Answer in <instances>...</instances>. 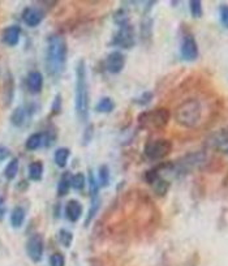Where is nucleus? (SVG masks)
I'll return each mask as SVG.
<instances>
[{
  "label": "nucleus",
  "instance_id": "f257e3e1",
  "mask_svg": "<svg viewBox=\"0 0 228 266\" xmlns=\"http://www.w3.org/2000/svg\"><path fill=\"white\" fill-rule=\"evenodd\" d=\"M68 45L63 35L52 34L47 41L46 49V70L54 79H58L64 73L67 67Z\"/></svg>",
  "mask_w": 228,
  "mask_h": 266
},
{
  "label": "nucleus",
  "instance_id": "f03ea898",
  "mask_svg": "<svg viewBox=\"0 0 228 266\" xmlns=\"http://www.w3.org/2000/svg\"><path fill=\"white\" fill-rule=\"evenodd\" d=\"M74 108L79 120L86 123L89 119L90 108V92H89L88 70L84 59L77 63L76 67V88H74Z\"/></svg>",
  "mask_w": 228,
  "mask_h": 266
},
{
  "label": "nucleus",
  "instance_id": "7ed1b4c3",
  "mask_svg": "<svg viewBox=\"0 0 228 266\" xmlns=\"http://www.w3.org/2000/svg\"><path fill=\"white\" fill-rule=\"evenodd\" d=\"M202 103L197 98H188L177 106L173 118L180 127L196 128L202 119Z\"/></svg>",
  "mask_w": 228,
  "mask_h": 266
},
{
  "label": "nucleus",
  "instance_id": "20e7f679",
  "mask_svg": "<svg viewBox=\"0 0 228 266\" xmlns=\"http://www.w3.org/2000/svg\"><path fill=\"white\" fill-rule=\"evenodd\" d=\"M171 120V112L166 107H157L153 110H146L137 117L138 127L147 131L162 129L167 126Z\"/></svg>",
  "mask_w": 228,
  "mask_h": 266
},
{
  "label": "nucleus",
  "instance_id": "39448f33",
  "mask_svg": "<svg viewBox=\"0 0 228 266\" xmlns=\"http://www.w3.org/2000/svg\"><path fill=\"white\" fill-rule=\"evenodd\" d=\"M172 142L168 138H154L149 140L143 147V154L150 161H162L172 151Z\"/></svg>",
  "mask_w": 228,
  "mask_h": 266
},
{
  "label": "nucleus",
  "instance_id": "423d86ee",
  "mask_svg": "<svg viewBox=\"0 0 228 266\" xmlns=\"http://www.w3.org/2000/svg\"><path fill=\"white\" fill-rule=\"evenodd\" d=\"M136 45V31L131 22L119 25L118 31L111 41V46L122 47V49H132Z\"/></svg>",
  "mask_w": 228,
  "mask_h": 266
},
{
  "label": "nucleus",
  "instance_id": "0eeeda50",
  "mask_svg": "<svg viewBox=\"0 0 228 266\" xmlns=\"http://www.w3.org/2000/svg\"><path fill=\"white\" fill-rule=\"evenodd\" d=\"M43 252H45V240L41 234H34L26 242V253L27 257L33 261L34 263H38L42 261Z\"/></svg>",
  "mask_w": 228,
  "mask_h": 266
},
{
  "label": "nucleus",
  "instance_id": "6e6552de",
  "mask_svg": "<svg viewBox=\"0 0 228 266\" xmlns=\"http://www.w3.org/2000/svg\"><path fill=\"white\" fill-rule=\"evenodd\" d=\"M180 54L185 61L197 60L198 56H200V49H198V43L195 35H192V34L184 35L181 41V46H180Z\"/></svg>",
  "mask_w": 228,
  "mask_h": 266
},
{
  "label": "nucleus",
  "instance_id": "1a4fd4ad",
  "mask_svg": "<svg viewBox=\"0 0 228 266\" xmlns=\"http://www.w3.org/2000/svg\"><path fill=\"white\" fill-rule=\"evenodd\" d=\"M125 67V55L122 51H113L107 55L104 60V68L108 73L119 74Z\"/></svg>",
  "mask_w": 228,
  "mask_h": 266
},
{
  "label": "nucleus",
  "instance_id": "9d476101",
  "mask_svg": "<svg viewBox=\"0 0 228 266\" xmlns=\"http://www.w3.org/2000/svg\"><path fill=\"white\" fill-rule=\"evenodd\" d=\"M43 20H45V12L36 7H26L22 11V21L29 28H36L38 25L42 24Z\"/></svg>",
  "mask_w": 228,
  "mask_h": 266
},
{
  "label": "nucleus",
  "instance_id": "9b49d317",
  "mask_svg": "<svg viewBox=\"0 0 228 266\" xmlns=\"http://www.w3.org/2000/svg\"><path fill=\"white\" fill-rule=\"evenodd\" d=\"M31 115H33V110L31 108L18 106L11 113V123H12V126L16 127V128H22V127L26 126Z\"/></svg>",
  "mask_w": 228,
  "mask_h": 266
},
{
  "label": "nucleus",
  "instance_id": "f8f14e48",
  "mask_svg": "<svg viewBox=\"0 0 228 266\" xmlns=\"http://www.w3.org/2000/svg\"><path fill=\"white\" fill-rule=\"evenodd\" d=\"M20 38H21V28L18 25L7 26L2 31V42L9 47L17 46Z\"/></svg>",
  "mask_w": 228,
  "mask_h": 266
},
{
  "label": "nucleus",
  "instance_id": "ddd939ff",
  "mask_svg": "<svg viewBox=\"0 0 228 266\" xmlns=\"http://www.w3.org/2000/svg\"><path fill=\"white\" fill-rule=\"evenodd\" d=\"M43 84H45V79L40 70H31L27 73L26 86L31 94H40L42 92Z\"/></svg>",
  "mask_w": 228,
  "mask_h": 266
},
{
  "label": "nucleus",
  "instance_id": "4468645a",
  "mask_svg": "<svg viewBox=\"0 0 228 266\" xmlns=\"http://www.w3.org/2000/svg\"><path fill=\"white\" fill-rule=\"evenodd\" d=\"M64 213H65V217H67V219L69 220V222L76 223V222L80 220V218L82 217V205L77 200H69V201L65 204Z\"/></svg>",
  "mask_w": 228,
  "mask_h": 266
},
{
  "label": "nucleus",
  "instance_id": "2eb2a0df",
  "mask_svg": "<svg viewBox=\"0 0 228 266\" xmlns=\"http://www.w3.org/2000/svg\"><path fill=\"white\" fill-rule=\"evenodd\" d=\"M25 218H26V211L22 206H15L11 213V226L13 229H21L22 224L25 222Z\"/></svg>",
  "mask_w": 228,
  "mask_h": 266
},
{
  "label": "nucleus",
  "instance_id": "dca6fc26",
  "mask_svg": "<svg viewBox=\"0 0 228 266\" xmlns=\"http://www.w3.org/2000/svg\"><path fill=\"white\" fill-rule=\"evenodd\" d=\"M90 201H91L90 208H89L88 214H86V218H85V227L90 226L91 222L94 220V218L97 217V214L99 213L100 205H102V200H100V196L91 197Z\"/></svg>",
  "mask_w": 228,
  "mask_h": 266
},
{
  "label": "nucleus",
  "instance_id": "f3484780",
  "mask_svg": "<svg viewBox=\"0 0 228 266\" xmlns=\"http://www.w3.org/2000/svg\"><path fill=\"white\" fill-rule=\"evenodd\" d=\"M70 179H72V174L69 171H64L61 174L60 179H59L58 183V196L59 197H64L67 196L69 193V189L72 188L70 185Z\"/></svg>",
  "mask_w": 228,
  "mask_h": 266
},
{
  "label": "nucleus",
  "instance_id": "a211bd4d",
  "mask_svg": "<svg viewBox=\"0 0 228 266\" xmlns=\"http://www.w3.org/2000/svg\"><path fill=\"white\" fill-rule=\"evenodd\" d=\"M69 157H70V150L68 149V147H65V146L59 147V149L56 150L54 154L55 165L58 166L59 168H64L65 166H67Z\"/></svg>",
  "mask_w": 228,
  "mask_h": 266
},
{
  "label": "nucleus",
  "instance_id": "6ab92c4d",
  "mask_svg": "<svg viewBox=\"0 0 228 266\" xmlns=\"http://www.w3.org/2000/svg\"><path fill=\"white\" fill-rule=\"evenodd\" d=\"M43 133L42 132H35L33 135H30L27 137L26 142H25V147L30 151H34V150L40 149L41 146H43Z\"/></svg>",
  "mask_w": 228,
  "mask_h": 266
},
{
  "label": "nucleus",
  "instance_id": "aec40b11",
  "mask_svg": "<svg viewBox=\"0 0 228 266\" xmlns=\"http://www.w3.org/2000/svg\"><path fill=\"white\" fill-rule=\"evenodd\" d=\"M115 106L116 104L112 98L103 97V98H100L99 101L97 102V104H95V111L100 113H111L115 110Z\"/></svg>",
  "mask_w": 228,
  "mask_h": 266
},
{
  "label": "nucleus",
  "instance_id": "412c9836",
  "mask_svg": "<svg viewBox=\"0 0 228 266\" xmlns=\"http://www.w3.org/2000/svg\"><path fill=\"white\" fill-rule=\"evenodd\" d=\"M13 95H15V81H13L11 73H8L6 79V83H4V103L7 106L12 103L13 101Z\"/></svg>",
  "mask_w": 228,
  "mask_h": 266
},
{
  "label": "nucleus",
  "instance_id": "4be33fe9",
  "mask_svg": "<svg viewBox=\"0 0 228 266\" xmlns=\"http://www.w3.org/2000/svg\"><path fill=\"white\" fill-rule=\"evenodd\" d=\"M43 172H45V167L41 161H35L29 165V177L33 181H41L43 177Z\"/></svg>",
  "mask_w": 228,
  "mask_h": 266
},
{
  "label": "nucleus",
  "instance_id": "5701e85b",
  "mask_svg": "<svg viewBox=\"0 0 228 266\" xmlns=\"http://www.w3.org/2000/svg\"><path fill=\"white\" fill-rule=\"evenodd\" d=\"M151 187H153V191H154V193L157 195V196L163 197V196H166V195H167L168 189H170V187H171V183L168 180H166L163 176H161L158 180L153 184Z\"/></svg>",
  "mask_w": 228,
  "mask_h": 266
},
{
  "label": "nucleus",
  "instance_id": "b1692460",
  "mask_svg": "<svg viewBox=\"0 0 228 266\" xmlns=\"http://www.w3.org/2000/svg\"><path fill=\"white\" fill-rule=\"evenodd\" d=\"M109 180H111V172H109V168L107 165L99 166V170H98V184H99V188H106L109 185Z\"/></svg>",
  "mask_w": 228,
  "mask_h": 266
},
{
  "label": "nucleus",
  "instance_id": "393cba45",
  "mask_svg": "<svg viewBox=\"0 0 228 266\" xmlns=\"http://www.w3.org/2000/svg\"><path fill=\"white\" fill-rule=\"evenodd\" d=\"M18 168H20V161H18V158H13L12 161H9V163L4 168V177L7 180H13L17 176Z\"/></svg>",
  "mask_w": 228,
  "mask_h": 266
},
{
  "label": "nucleus",
  "instance_id": "a878e982",
  "mask_svg": "<svg viewBox=\"0 0 228 266\" xmlns=\"http://www.w3.org/2000/svg\"><path fill=\"white\" fill-rule=\"evenodd\" d=\"M42 133H43V140H45L43 146L51 147L52 145L56 142V138H58V131H56V127L51 126L50 128L46 129L45 132H42Z\"/></svg>",
  "mask_w": 228,
  "mask_h": 266
},
{
  "label": "nucleus",
  "instance_id": "bb28decb",
  "mask_svg": "<svg viewBox=\"0 0 228 266\" xmlns=\"http://www.w3.org/2000/svg\"><path fill=\"white\" fill-rule=\"evenodd\" d=\"M58 239H59V243H60L64 248H70L72 247L73 239L74 238H73V234L70 233V231H68V230L65 229H61L59 230Z\"/></svg>",
  "mask_w": 228,
  "mask_h": 266
},
{
  "label": "nucleus",
  "instance_id": "cd10ccee",
  "mask_svg": "<svg viewBox=\"0 0 228 266\" xmlns=\"http://www.w3.org/2000/svg\"><path fill=\"white\" fill-rule=\"evenodd\" d=\"M153 35V20L151 19H145L141 22V38L143 41H149L151 40Z\"/></svg>",
  "mask_w": 228,
  "mask_h": 266
},
{
  "label": "nucleus",
  "instance_id": "c85d7f7f",
  "mask_svg": "<svg viewBox=\"0 0 228 266\" xmlns=\"http://www.w3.org/2000/svg\"><path fill=\"white\" fill-rule=\"evenodd\" d=\"M88 183H89V193H90V199L91 197L99 196V191H100L99 184H98L97 177H95V175L93 174V171H91L90 168H89Z\"/></svg>",
  "mask_w": 228,
  "mask_h": 266
},
{
  "label": "nucleus",
  "instance_id": "c756f323",
  "mask_svg": "<svg viewBox=\"0 0 228 266\" xmlns=\"http://www.w3.org/2000/svg\"><path fill=\"white\" fill-rule=\"evenodd\" d=\"M70 185H72L73 189L76 191H82L86 185V177L82 172H77V174L72 175V179H70Z\"/></svg>",
  "mask_w": 228,
  "mask_h": 266
},
{
  "label": "nucleus",
  "instance_id": "7c9ffc66",
  "mask_svg": "<svg viewBox=\"0 0 228 266\" xmlns=\"http://www.w3.org/2000/svg\"><path fill=\"white\" fill-rule=\"evenodd\" d=\"M189 10L193 19H201L204 15V8H202V2L201 0H191L189 2Z\"/></svg>",
  "mask_w": 228,
  "mask_h": 266
},
{
  "label": "nucleus",
  "instance_id": "2f4dec72",
  "mask_svg": "<svg viewBox=\"0 0 228 266\" xmlns=\"http://www.w3.org/2000/svg\"><path fill=\"white\" fill-rule=\"evenodd\" d=\"M153 99H154V93L143 92L142 94L138 95V97H136V98L133 99V102L136 104H138V106H141V107H145V106H147V104L151 103Z\"/></svg>",
  "mask_w": 228,
  "mask_h": 266
},
{
  "label": "nucleus",
  "instance_id": "473e14b6",
  "mask_svg": "<svg viewBox=\"0 0 228 266\" xmlns=\"http://www.w3.org/2000/svg\"><path fill=\"white\" fill-rule=\"evenodd\" d=\"M61 108H63V98H61L60 93H58V94L55 95L54 102H52V106H51L52 117H58V115H60Z\"/></svg>",
  "mask_w": 228,
  "mask_h": 266
},
{
  "label": "nucleus",
  "instance_id": "72a5a7b5",
  "mask_svg": "<svg viewBox=\"0 0 228 266\" xmlns=\"http://www.w3.org/2000/svg\"><path fill=\"white\" fill-rule=\"evenodd\" d=\"M50 266H65V257L63 253H56L51 254L50 257Z\"/></svg>",
  "mask_w": 228,
  "mask_h": 266
},
{
  "label": "nucleus",
  "instance_id": "f704fd0d",
  "mask_svg": "<svg viewBox=\"0 0 228 266\" xmlns=\"http://www.w3.org/2000/svg\"><path fill=\"white\" fill-rule=\"evenodd\" d=\"M219 16H220V22L225 29H228V4H222L219 7Z\"/></svg>",
  "mask_w": 228,
  "mask_h": 266
},
{
  "label": "nucleus",
  "instance_id": "c9c22d12",
  "mask_svg": "<svg viewBox=\"0 0 228 266\" xmlns=\"http://www.w3.org/2000/svg\"><path fill=\"white\" fill-rule=\"evenodd\" d=\"M94 127H93V124H90V126L86 128L85 131V135H84V145H88L89 142L91 141V137H93V132H94Z\"/></svg>",
  "mask_w": 228,
  "mask_h": 266
},
{
  "label": "nucleus",
  "instance_id": "e433bc0d",
  "mask_svg": "<svg viewBox=\"0 0 228 266\" xmlns=\"http://www.w3.org/2000/svg\"><path fill=\"white\" fill-rule=\"evenodd\" d=\"M11 156V151H9V149L7 146H3V145H0V162H3V161H6L8 157Z\"/></svg>",
  "mask_w": 228,
  "mask_h": 266
},
{
  "label": "nucleus",
  "instance_id": "4c0bfd02",
  "mask_svg": "<svg viewBox=\"0 0 228 266\" xmlns=\"http://www.w3.org/2000/svg\"><path fill=\"white\" fill-rule=\"evenodd\" d=\"M6 213H7L6 200H4V197L0 196V222L4 219V217H6Z\"/></svg>",
  "mask_w": 228,
  "mask_h": 266
},
{
  "label": "nucleus",
  "instance_id": "58836bf2",
  "mask_svg": "<svg viewBox=\"0 0 228 266\" xmlns=\"http://www.w3.org/2000/svg\"><path fill=\"white\" fill-rule=\"evenodd\" d=\"M223 151H224L225 154H228V149H224V150H223Z\"/></svg>",
  "mask_w": 228,
  "mask_h": 266
}]
</instances>
